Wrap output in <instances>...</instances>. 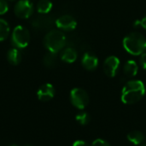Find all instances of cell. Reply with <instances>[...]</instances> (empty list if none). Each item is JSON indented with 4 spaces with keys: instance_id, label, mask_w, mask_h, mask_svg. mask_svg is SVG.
<instances>
[{
    "instance_id": "5",
    "label": "cell",
    "mask_w": 146,
    "mask_h": 146,
    "mask_svg": "<svg viewBox=\"0 0 146 146\" xmlns=\"http://www.w3.org/2000/svg\"><path fill=\"white\" fill-rule=\"evenodd\" d=\"M70 100L75 108L83 110L89 104V96L85 90L81 88H74L70 92Z\"/></svg>"
},
{
    "instance_id": "21",
    "label": "cell",
    "mask_w": 146,
    "mask_h": 146,
    "mask_svg": "<svg viewBox=\"0 0 146 146\" xmlns=\"http://www.w3.org/2000/svg\"><path fill=\"white\" fill-rule=\"evenodd\" d=\"M139 64L141 66V68L143 69L146 70V53H143L140 55V57H139Z\"/></svg>"
},
{
    "instance_id": "15",
    "label": "cell",
    "mask_w": 146,
    "mask_h": 146,
    "mask_svg": "<svg viewBox=\"0 0 146 146\" xmlns=\"http://www.w3.org/2000/svg\"><path fill=\"white\" fill-rule=\"evenodd\" d=\"M145 135L139 132V131H133V132H131L130 133H128L127 135V139L133 143V145H141L144 141H145Z\"/></svg>"
},
{
    "instance_id": "22",
    "label": "cell",
    "mask_w": 146,
    "mask_h": 146,
    "mask_svg": "<svg viewBox=\"0 0 146 146\" xmlns=\"http://www.w3.org/2000/svg\"><path fill=\"white\" fill-rule=\"evenodd\" d=\"M73 146H89L88 144L85 141H82V140H77L75 141L74 144H73Z\"/></svg>"
},
{
    "instance_id": "12",
    "label": "cell",
    "mask_w": 146,
    "mask_h": 146,
    "mask_svg": "<svg viewBox=\"0 0 146 146\" xmlns=\"http://www.w3.org/2000/svg\"><path fill=\"white\" fill-rule=\"evenodd\" d=\"M7 60L11 65L16 66L20 64L21 62V53L20 49L15 47L9 49L7 52Z\"/></svg>"
},
{
    "instance_id": "26",
    "label": "cell",
    "mask_w": 146,
    "mask_h": 146,
    "mask_svg": "<svg viewBox=\"0 0 146 146\" xmlns=\"http://www.w3.org/2000/svg\"><path fill=\"white\" fill-rule=\"evenodd\" d=\"M11 146H18V145H11Z\"/></svg>"
},
{
    "instance_id": "2",
    "label": "cell",
    "mask_w": 146,
    "mask_h": 146,
    "mask_svg": "<svg viewBox=\"0 0 146 146\" xmlns=\"http://www.w3.org/2000/svg\"><path fill=\"white\" fill-rule=\"evenodd\" d=\"M124 49L133 56H139L146 50V38L140 33H131L123 39Z\"/></svg>"
},
{
    "instance_id": "11",
    "label": "cell",
    "mask_w": 146,
    "mask_h": 146,
    "mask_svg": "<svg viewBox=\"0 0 146 146\" xmlns=\"http://www.w3.org/2000/svg\"><path fill=\"white\" fill-rule=\"evenodd\" d=\"M78 56L77 51L71 47H67L62 50L61 53V59L62 61L67 63H73L76 61Z\"/></svg>"
},
{
    "instance_id": "9",
    "label": "cell",
    "mask_w": 146,
    "mask_h": 146,
    "mask_svg": "<svg viewBox=\"0 0 146 146\" xmlns=\"http://www.w3.org/2000/svg\"><path fill=\"white\" fill-rule=\"evenodd\" d=\"M54 96H55V88L50 83L42 85L37 92L38 98L43 102H47L51 100L54 98Z\"/></svg>"
},
{
    "instance_id": "27",
    "label": "cell",
    "mask_w": 146,
    "mask_h": 146,
    "mask_svg": "<svg viewBox=\"0 0 146 146\" xmlns=\"http://www.w3.org/2000/svg\"><path fill=\"white\" fill-rule=\"evenodd\" d=\"M9 1H15V0H9Z\"/></svg>"
},
{
    "instance_id": "19",
    "label": "cell",
    "mask_w": 146,
    "mask_h": 146,
    "mask_svg": "<svg viewBox=\"0 0 146 146\" xmlns=\"http://www.w3.org/2000/svg\"><path fill=\"white\" fill-rule=\"evenodd\" d=\"M9 10V4L5 0H0V15H4Z\"/></svg>"
},
{
    "instance_id": "7",
    "label": "cell",
    "mask_w": 146,
    "mask_h": 146,
    "mask_svg": "<svg viewBox=\"0 0 146 146\" xmlns=\"http://www.w3.org/2000/svg\"><path fill=\"white\" fill-rule=\"evenodd\" d=\"M120 68V60L115 56H108L104 62V70L106 75L113 78L116 75Z\"/></svg>"
},
{
    "instance_id": "14",
    "label": "cell",
    "mask_w": 146,
    "mask_h": 146,
    "mask_svg": "<svg viewBox=\"0 0 146 146\" xmlns=\"http://www.w3.org/2000/svg\"><path fill=\"white\" fill-rule=\"evenodd\" d=\"M43 62L46 68H54L57 62V53L48 51V53H46L44 56Z\"/></svg>"
},
{
    "instance_id": "8",
    "label": "cell",
    "mask_w": 146,
    "mask_h": 146,
    "mask_svg": "<svg viewBox=\"0 0 146 146\" xmlns=\"http://www.w3.org/2000/svg\"><path fill=\"white\" fill-rule=\"evenodd\" d=\"M56 27L62 31H73L77 26L75 19L70 15H62L56 20Z\"/></svg>"
},
{
    "instance_id": "6",
    "label": "cell",
    "mask_w": 146,
    "mask_h": 146,
    "mask_svg": "<svg viewBox=\"0 0 146 146\" xmlns=\"http://www.w3.org/2000/svg\"><path fill=\"white\" fill-rule=\"evenodd\" d=\"M33 3L30 0H19L14 7L15 15L21 19L29 18L33 15Z\"/></svg>"
},
{
    "instance_id": "18",
    "label": "cell",
    "mask_w": 146,
    "mask_h": 146,
    "mask_svg": "<svg viewBox=\"0 0 146 146\" xmlns=\"http://www.w3.org/2000/svg\"><path fill=\"white\" fill-rule=\"evenodd\" d=\"M75 119L80 125H83V126L87 125L91 121V117H90L89 114L86 112H80L75 116Z\"/></svg>"
},
{
    "instance_id": "10",
    "label": "cell",
    "mask_w": 146,
    "mask_h": 146,
    "mask_svg": "<svg viewBox=\"0 0 146 146\" xmlns=\"http://www.w3.org/2000/svg\"><path fill=\"white\" fill-rule=\"evenodd\" d=\"M81 63L86 70L93 71L98 66V58L92 52H86L82 56Z\"/></svg>"
},
{
    "instance_id": "3",
    "label": "cell",
    "mask_w": 146,
    "mask_h": 146,
    "mask_svg": "<svg viewBox=\"0 0 146 146\" xmlns=\"http://www.w3.org/2000/svg\"><path fill=\"white\" fill-rule=\"evenodd\" d=\"M43 42L48 51L58 53L66 45V36L60 30H51L45 34Z\"/></svg>"
},
{
    "instance_id": "16",
    "label": "cell",
    "mask_w": 146,
    "mask_h": 146,
    "mask_svg": "<svg viewBox=\"0 0 146 146\" xmlns=\"http://www.w3.org/2000/svg\"><path fill=\"white\" fill-rule=\"evenodd\" d=\"M52 9V3L50 0H39L37 3V11L39 14H48Z\"/></svg>"
},
{
    "instance_id": "4",
    "label": "cell",
    "mask_w": 146,
    "mask_h": 146,
    "mask_svg": "<svg viewBox=\"0 0 146 146\" xmlns=\"http://www.w3.org/2000/svg\"><path fill=\"white\" fill-rule=\"evenodd\" d=\"M30 42V33L28 29L21 25L16 26L11 33V43L18 49L26 48Z\"/></svg>"
},
{
    "instance_id": "1",
    "label": "cell",
    "mask_w": 146,
    "mask_h": 146,
    "mask_svg": "<svg viewBox=\"0 0 146 146\" xmlns=\"http://www.w3.org/2000/svg\"><path fill=\"white\" fill-rule=\"evenodd\" d=\"M145 94V86L141 80H130L125 84L121 92V101L126 104H133L140 101Z\"/></svg>"
},
{
    "instance_id": "25",
    "label": "cell",
    "mask_w": 146,
    "mask_h": 146,
    "mask_svg": "<svg viewBox=\"0 0 146 146\" xmlns=\"http://www.w3.org/2000/svg\"><path fill=\"white\" fill-rule=\"evenodd\" d=\"M140 146H146V144H145V145H140Z\"/></svg>"
},
{
    "instance_id": "24",
    "label": "cell",
    "mask_w": 146,
    "mask_h": 146,
    "mask_svg": "<svg viewBox=\"0 0 146 146\" xmlns=\"http://www.w3.org/2000/svg\"><path fill=\"white\" fill-rule=\"evenodd\" d=\"M24 146H33V145H24Z\"/></svg>"
},
{
    "instance_id": "20",
    "label": "cell",
    "mask_w": 146,
    "mask_h": 146,
    "mask_svg": "<svg viewBox=\"0 0 146 146\" xmlns=\"http://www.w3.org/2000/svg\"><path fill=\"white\" fill-rule=\"evenodd\" d=\"M91 146H111L106 140L102 139H98L93 141Z\"/></svg>"
},
{
    "instance_id": "23",
    "label": "cell",
    "mask_w": 146,
    "mask_h": 146,
    "mask_svg": "<svg viewBox=\"0 0 146 146\" xmlns=\"http://www.w3.org/2000/svg\"><path fill=\"white\" fill-rule=\"evenodd\" d=\"M139 25L142 26V27L146 30V15L145 16H144V17L139 21Z\"/></svg>"
},
{
    "instance_id": "13",
    "label": "cell",
    "mask_w": 146,
    "mask_h": 146,
    "mask_svg": "<svg viewBox=\"0 0 146 146\" xmlns=\"http://www.w3.org/2000/svg\"><path fill=\"white\" fill-rule=\"evenodd\" d=\"M123 70H124V74L127 77L132 78V77L136 76V74H138L139 66H138V64H137V62L135 61L129 60L125 63Z\"/></svg>"
},
{
    "instance_id": "17",
    "label": "cell",
    "mask_w": 146,
    "mask_h": 146,
    "mask_svg": "<svg viewBox=\"0 0 146 146\" xmlns=\"http://www.w3.org/2000/svg\"><path fill=\"white\" fill-rule=\"evenodd\" d=\"M10 33V27L7 21L0 18V42L5 40Z\"/></svg>"
}]
</instances>
